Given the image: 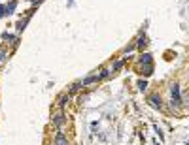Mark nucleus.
<instances>
[{
  "instance_id": "nucleus-8",
  "label": "nucleus",
  "mask_w": 189,
  "mask_h": 145,
  "mask_svg": "<svg viewBox=\"0 0 189 145\" xmlns=\"http://www.w3.org/2000/svg\"><path fill=\"white\" fill-rule=\"evenodd\" d=\"M68 100H70V96H68V94H62V96H61V98H59V106H61V108H64Z\"/></svg>"
},
{
  "instance_id": "nucleus-7",
  "label": "nucleus",
  "mask_w": 189,
  "mask_h": 145,
  "mask_svg": "<svg viewBox=\"0 0 189 145\" xmlns=\"http://www.w3.org/2000/svg\"><path fill=\"white\" fill-rule=\"evenodd\" d=\"M15 6H17V2H15V0H12V2H10L8 6H4V10H6V13H13V10H15Z\"/></svg>"
},
{
  "instance_id": "nucleus-2",
  "label": "nucleus",
  "mask_w": 189,
  "mask_h": 145,
  "mask_svg": "<svg viewBox=\"0 0 189 145\" xmlns=\"http://www.w3.org/2000/svg\"><path fill=\"white\" fill-rule=\"evenodd\" d=\"M64 123H66V117H64L62 113H59V115L53 117V125H55V126H62Z\"/></svg>"
},
{
  "instance_id": "nucleus-5",
  "label": "nucleus",
  "mask_w": 189,
  "mask_h": 145,
  "mask_svg": "<svg viewBox=\"0 0 189 145\" xmlns=\"http://www.w3.org/2000/svg\"><path fill=\"white\" fill-rule=\"evenodd\" d=\"M99 79H100L99 76H91V77H87V79H83V81H81L80 85H83V87H85V85H91V83H97Z\"/></svg>"
},
{
  "instance_id": "nucleus-11",
  "label": "nucleus",
  "mask_w": 189,
  "mask_h": 145,
  "mask_svg": "<svg viewBox=\"0 0 189 145\" xmlns=\"http://www.w3.org/2000/svg\"><path fill=\"white\" fill-rule=\"evenodd\" d=\"M121 66H123V60H117V62L113 64V72H117V70H121Z\"/></svg>"
},
{
  "instance_id": "nucleus-15",
  "label": "nucleus",
  "mask_w": 189,
  "mask_h": 145,
  "mask_svg": "<svg viewBox=\"0 0 189 145\" xmlns=\"http://www.w3.org/2000/svg\"><path fill=\"white\" fill-rule=\"evenodd\" d=\"M32 2H34V4H36V2H42V0H32Z\"/></svg>"
},
{
  "instance_id": "nucleus-1",
  "label": "nucleus",
  "mask_w": 189,
  "mask_h": 145,
  "mask_svg": "<svg viewBox=\"0 0 189 145\" xmlns=\"http://www.w3.org/2000/svg\"><path fill=\"white\" fill-rule=\"evenodd\" d=\"M170 92H172V106H180V104H182V98H180V85H172V87H170Z\"/></svg>"
},
{
  "instance_id": "nucleus-14",
  "label": "nucleus",
  "mask_w": 189,
  "mask_h": 145,
  "mask_svg": "<svg viewBox=\"0 0 189 145\" xmlns=\"http://www.w3.org/2000/svg\"><path fill=\"white\" fill-rule=\"evenodd\" d=\"M2 59H4V53H2V51H0V60H2Z\"/></svg>"
},
{
  "instance_id": "nucleus-10",
  "label": "nucleus",
  "mask_w": 189,
  "mask_h": 145,
  "mask_svg": "<svg viewBox=\"0 0 189 145\" xmlns=\"http://www.w3.org/2000/svg\"><path fill=\"white\" fill-rule=\"evenodd\" d=\"M146 43H148V40H146V36H142V38L138 40V43H136V45H138V47H144Z\"/></svg>"
},
{
  "instance_id": "nucleus-13",
  "label": "nucleus",
  "mask_w": 189,
  "mask_h": 145,
  "mask_svg": "<svg viewBox=\"0 0 189 145\" xmlns=\"http://www.w3.org/2000/svg\"><path fill=\"white\" fill-rule=\"evenodd\" d=\"M4 13H6V10H4V6H2V4H0V15H4Z\"/></svg>"
},
{
  "instance_id": "nucleus-9",
  "label": "nucleus",
  "mask_w": 189,
  "mask_h": 145,
  "mask_svg": "<svg viewBox=\"0 0 189 145\" xmlns=\"http://www.w3.org/2000/svg\"><path fill=\"white\" fill-rule=\"evenodd\" d=\"M29 17H30V15H29ZM29 17H27L25 21H19V25H17V30H23V29H25V25L29 23Z\"/></svg>"
},
{
  "instance_id": "nucleus-3",
  "label": "nucleus",
  "mask_w": 189,
  "mask_h": 145,
  "mask_svg": "<svg viewBox=\"0 0 189 145\" xmlns=\"http://www.w3.org/2000/svg\"><path fill=\"white\" fill-rule=\"evenodd\" d=\"M55 145H68V139L64 138L62 132H59V134L55 136Z\"/></svg>"
},
{
  "instance_id": "nucleus-12",
  "label": "nucleus",
  "mask_w": 189,
  "mask_h": 145,
  "mask_svg": "<svg viewBox=\"0 0 189 145\" xmlns=\"http://www.w3.org/2000/svg\"><path fill=\"white\" fill-rule=\"evenodd\" d=\"M138 89H140V90H146V89H148V83H146V81H138Z\"/></svg>"
},
{
  "instance_id": "nucleus-6",
  "label": "nucleus",
  "mask_w": 189,
  "mask_h": 145,
  "mask_svg": "<svg viewBox=\"0 0 189 145\" xmlns=\"http://www.w3.org/2000/svg\"><path fill=\"white\" fill-rule=\"evenodd\" d=\"M140 62L142 64H151V55L150 53H144V55L140 57Z\"/></svg>"
},
{
  "instance_id": "nucleus-4",
  "label": "nucleus",
  "mask_w": 189,
  "mask_h": 145,
  "mask_svg": "<svg viewBox=\"0 0 189 145\" xmlns=\"http://www.w3.org/2000/svg\"><path fill=\"white\" fill-rule=\"evenodd\" d=\"M148 102H150L151 108H157V109H161V106H163V104H161V98H157V96H150Z\"/></svg>"
}]
</instances>
